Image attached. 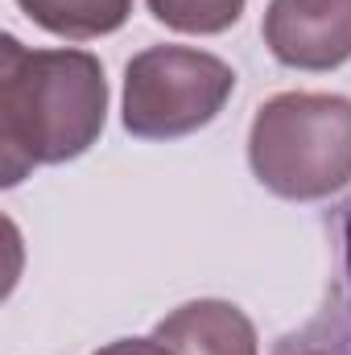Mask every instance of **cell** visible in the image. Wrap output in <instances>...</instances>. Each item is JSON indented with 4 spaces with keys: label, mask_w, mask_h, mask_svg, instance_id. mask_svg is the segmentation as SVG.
I'll use <instances>...</instances> for the list:
<instances>
[{
    "label": "cell",
    "mask_w": 351,
    "mask_h": 355,
    "mask_svg": "<svg viewBox=\"0 0 351 355\" xmlns=\"http://www.w3.org/2000/svg\"><path fill=\"white\" fill-rule=\"evenodd\" d=\"M108 120V79L87 50H29L0 42V182L83 157Z\"/></svg>",
    "instance_id": "6da1fadb"
},
{
    "label": "cell",
    "mask_w": 351,
    "mask_h": 355,
    "mask_svg": "<svg viewBox=\"0 0 351 355\" xmlns=\"http://www.w3.org/2000/svg\"><path fill=\"white\" fill-rule=\"evenodd\" d=\"M248 166L264 190L318 202L351 182V99L331 91H281L264 99L248 132Z\"/></svg>",
    "instance_id": "7a4b0ae2"
},
{
    "label": "cell",
    "mask_w": 351,
    "mask_h": 355,
    "mask_svg": "<svg viewBox=\"0 0 351 355\" xmlns=\"http://www.w3.org/2000/svg\"><path fill=\"white\" fill-rule=\"evenodd\" d=\"M236 91V71L190 46H149L124 71V128L141 141H178L207 128Z\"/></svg>",
    "instance_id": "3957f363"
},
{
    "label": "cell",
    "mask_w": 351,
    "mask_h": 355,
    "mask_svg": "<svg viewBox=\"0 0 351 355\" xmlns=\"http://www.w3.org/2000/svg\"><path fill=\"white\" fill-rule=\"evenodd\" d=\"M261 33L281 67L335 71L351 62V0H268Z\"/></svg>",
    "instance_id": "277c9868"
},
{
    "label": "cell",
    "mask_w": 351,
    "mask_h": 355,
    "mask_svg": "<svg viewBox=\"0 0 351 355\" xmlns=\"http://www.w3.org/2000/svg\"><path fill=\"white\" fill-rule=\"evenodd\" d=\"M331 232V281L318 314L289 331L273 355H351V198L327 219Z\"/></svg>",
    "instance_id": "5b68a950"
},
{
    "label": "cell",
    "mask_w": 351,
    "mask_h": 355,
    "mask_svg": "<svg viewBox=\"0 0 351 355\" xmlns=\"http://www.w3.org/2000/svg\"><path fill=\"white\" fill-rule=\"evenodd\" d=\"M174 355H257V327L232 302L203 297L166 314L153 331Z\"/></svg>",
    "instance_id": "8992f818"
},
{
    "label": "cell",
    "mask_w": 351,
    "mask_h": 355,
    "mask_svg": "<svg viewBox=\"0 0 351 355\" xmlns=\"http://www.w3.org/2000/svg\"><path fill=\"white\" fill-rule=\"evenodd\" d=\"M17 4L33 25L71 42L116 33L132 12V0H17Z\"/></svg>",
    "instance_id": "52a82bcc"
},
{
    "label": "cell",
    "mask_w": 351,
    "mask_h": 355,
    "mask_svg": "<svg viewBox=\"0 0 351 355\" xmlns=\"http://www.w3.org/2000/svg\"><path fill=\"white\" fill-rule=\"evenodd\" d=\"M248 0H149V12L178 33H198V37H211V33H223L240 21Z\"/></svg>",
    "instance_id": "ba28073f"
},
{
    "label": "cell",
    "mask_w": 351,
    "mask_h": 355,
    "mask_svg": "<svg viewBox=\"0 0 351 355\" xmlns=\"http://www.w3.org/2000/svg\"><path fill=\"white\" fill-rule=\"evenodd\" d=\"M95 355H174L162 339H116L108 347H99Z\"/></svg>",
    "instance_id": "9c48e42d"
}]
</instances>
